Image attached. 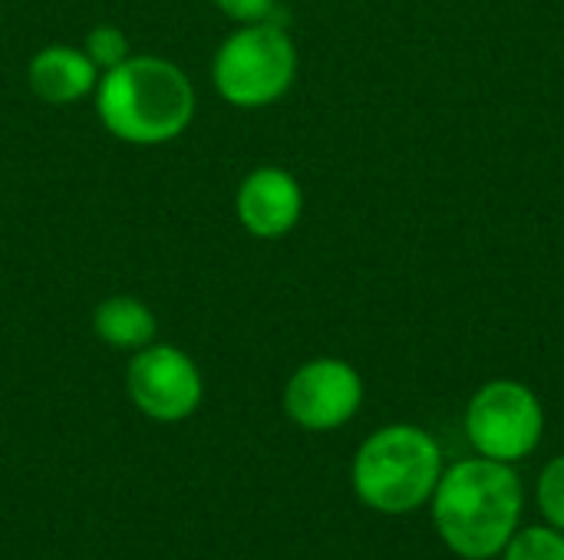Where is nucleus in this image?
<instances>
[{"instance_id":"2","label":"nucleus","mask_w":564,"mask_h":560,"mask_svg":"<svg viewBox=\"0 0 564 560\" xmlns=\"http://www.w3.org/2000/svg\"><path fill=\"white\" fill-rule=\"evenodd\" d=\"M96 112L119 142L162 145L188 129L195 89L172 59L129 56L99 76Z\"/></svg>"},{"instance_id":"12","label":"nucleus","mask_w":564,"mask_h":560,"mask_svg":"<svg viewBox=\"0 0 564 560\" xmlns=\"http://www.w3.org/2000/svg\"><path fill=\"white\" fill-rule=\"evenodd\" d=\"M83 53L96 63V69H99V73H106V69H112V66H119L122 59H129V56H132V53H129V40H126V33H122L119 26H109V23H99V26H93V30H89Z\"/></svg>"},{"instance_id":"5","label":"nucleus","mask_w":564,"mask_h":560,"mask_svg":"<svg viewBox=\"0 0 564 560\" xmlns=\"http://www.w3.org/2000/svg\"><path fill=\"white\" fill-rule=\"evenodd\" d=\"M545 432V409L535 389L519 380H489L466 406V436L473 449L496 462L529 459Z\"/></svg>"},{"instance_id":"13","label":"nucleus","mask_w":564,"mask_h":560,"mask_svg":"<svg viewBox=\"0 0 564 560\" xmlns=\"http://www.w3.org/2000/svg\"><path fill=\"white\" fill-rule=\"evenodd\" d=\"M535 495H539L542 518H545L552 528L564 531V455L552 459V462L542 469Z\"/></svg>"},{"instance_id":"7","label":"nucleus","mask_w":564,"mask_h":560,"mask_svg":"<svg viewBox=\"0 0 564 560\" xmlns=\"http://www.w3.org/2000/svg\"><path fill=\"white\" fill-rule=\"evenodd\" d=\"M364 403L360 373L334 356L311 360L294 370L284 386V413L307 432H330L347 426Z\"/></svg>"},{"instance_id":"10","label":"nucleus","mask_w":564,"mask_h":560,"mask_svg":"<svg viewBox=\"0 0 564 560\" xmlns=\"http://www.w3.org/2000/svg\"><path fill=\"white\" fill-rule=\"evenodd\" d=\"M93 330L112 350H142L155 340V314L135 297H109L96 307Z\"/></svg>"},{"instance_id":"8","label":"nucleus","mask_w":564,"mask_h":560,"mask_svg":"<svg viewBox=\"0 0 564 560\" xmlns=\"http://www.w3.org/2000/svg\"><path fill=\"white\" fill-rule=\"evenodd\" d=\"M235 208L248 234L261 241H274V238H284L301 221L304 191L288 168L261 165L241 182Z\"/></svg>"},{"instance_id":"4","label":"nucleus","mask_w":564,"mask_h":560,"mask_svg":"<svg viewBox=\"0 0 564 560\" xmlns=\"http://www.w3.org/2000/svg\"><path fill=\"white\" fill-rule=\"evenodd\" d=\"M297 76V46L274 20L241 23L215 53L212 79L225 102L261 109L278 102Z\"/></svg>"},{"instance_id":"9","label":"nucleus","mask_w":564,"mask_h":560,"mask_svg":"<svg viewBox=\"0 0 564 560\" xmlns=\"http://www.w3.org/2000/svg\"><path fill=\"white\" fill-rule=\"evenodd\" d=\"M26 79L30 89L53 106H66L76 102L89 92H96L99 83V69L96 63L76 50V46H43L30 66H26Z\"/></svg>"},{"instance_id":"11","label":"nucleus","mask_w":564,"mask_h":560,"mask_svg":"<svg viewBox=\"0 0 564 560\" xmlns=\"http://www.w3.org/2000/svg\"><path fill=\"white\" fill-rule=\"evenodd\" d=\"M502 560H564V531L545 528H522L502 548Z\"/></svg>"},{"instance_id":"3","label":"nucleus","mask_w":564,"mask_h":560,"mask_svg":"<svg viewBox=\"0 0 564 560\" xmlns=\"http://www.w3.org/2000/svg\"><path fill=\"white\" fill-rule=\"evenodd\" d=\"M443 475L436 439L410 422L377 429L354 455L350 482L357 498L380 515H410L426 505Z\"/></svg>"},{"instance_id":"6","label":"nucleus","mask_w":564,"mask_h":560,"mask_svg":"<svg viewBox=\"0 0 564 560\" xmlns=\"http://www.w3.org/2000/svg\"><path fill=\"white\" fill-rule=\"evenodd\" d=\"M126 389L149 419L182 422L202 403V373L178 347L149 343L132 356Z\"/></svg>"},{"instance_id":"14","label":"nucleus","mask_w":564,"mask_h":560,"mask_svg":"<svg viewBox=\"0 0 564 560\" xmlns=\"http://www.w3.org/2000/svg\"><path fill=\"white\" fill-rule=\"evenodd\" d=\"M215 3L225 17L238 23H261V20H271L278 0H215Z\"/></svg>"},{"instance_id":"1","label":"nucleus","mask_w":564,"mask_h":560,"mask_svg":"<svg viewBox=\"0 0 564 560\" xmlns=\"http://www.w3.org/2000/svg\"><path fill=\"white\" fill-rule=\"evenodd\" d=\"M430 502L436 535L463 560L502 554L522 521V482L516 469L486 455L443 469Z\"/></svg>"}]
</instances>
